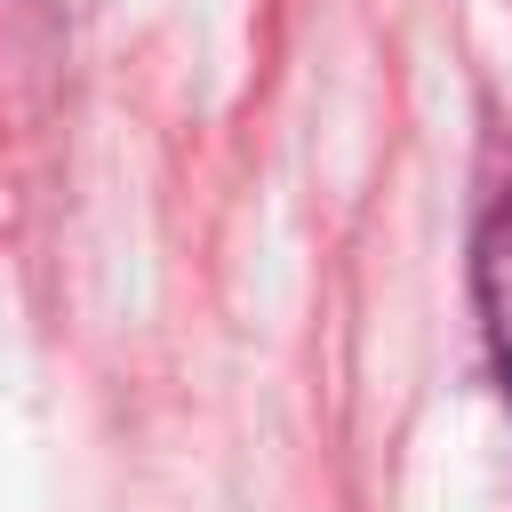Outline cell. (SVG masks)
Instances as JSON below:
<instances>
[{
	"mask_svg": "<svg viewBox=\"0 0 512 512\" xmlns=\"http://www.w3.org/2000/svg\"><path fill=\"white\" fill-rule=\"evenodd\" d=\"M472 296H480V320H488L496 368L512 376V192L480 216V240H472Z\"/></svg>",
	"mask_w": 512,
	"mask_h": 512,
	"instance_id": "obj_1",
	"label": "cell"
},
{
	"mask_svg": "<svg viewBox=\"0 0 512 512\" xmlns=\"http://www.w3.org/2000/svg\"><path fill=\"white\" fill-rule=\"evenodd\" d=\"M504 384H512V376H504Z\"/></svg>",
	"mask_w": 512,
	"mask_h": 512,
	"instance_id": "obj_2",
	"label": "cell"
}]
</instances>
